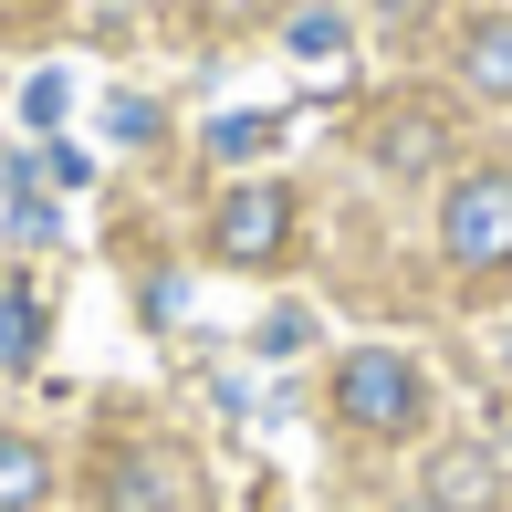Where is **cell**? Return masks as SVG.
I'll use <instances>...</instances> for the list:
<instances>
[{
    "instance_id": "9",
    "label": "cell",
    "mask_w": 512,
    "mask_h": 512,
    "mask_svg": "<svg viewBox=\"0 0 512 512\" xmlns=\"http://www.w3.org/2000/svg\"><path fill=\"white\" fill-rule=\"evenodd\" d=\"M32 356H42V293L11 283L0 293V366H32Z\"/></svg>"
},
{
    "instance_id": "2",
    "label": "cell",
    "mask_w": 512,
    "mask_h": 512,
    "mask_svg": "<svg viewBox=\"0 0 512 512\" xmlns=\"http://www.w3.org/2000/svg\"><path fill=\"white\" fill-rule=\"evenodd\" d=\"M439 262L460 283H492L512 272V168H460L439 199Z\"/></svg>"
},
{
    "instance_id": "4",
    "label": "cell",
    "mask_w": 512,
    "mask_h": 512,
    "mask_svg": "<svg viewBox=\"0 0 512 512\" xmlns=\"http://www.w3.org/2000/svg\"><path fill=\"white\" fill-rule=\"evenodd\" d=\"M95 512H189V471L157 439H115L95 471Z\"/></svg>"
},
{
    "instance_id": "7",
    "label": "cell",
    "mask_w": 512,
    "mask_h": 512,
    "mask_svg": "<svg viewBox=\"0 0 512 512\" xmlns=\"http://www.w3.org/2000/svg\"><path fill=\"white\" fill-rule=\"evenodd\" d=\"M460 84H471L481 105H512V11H481L471 32H460Z\"/></svg>"
},
{
    "instance_id": "8",
    "label": "cell",
    "mask_w": 512,
    "mask_h": 512,
    "mask_svg": "<svg viewBox=\"0 0 512 512\" xmlns=\"http://www.w3.org/2000/svg\"><path fill=\"white\" fill-rule=\"evenodd\" d=\"M42 502H53V450L0 429V512H42Z\"/></svg>"
},
{
    "instance_id": "5",
    "label": "cell",
    "mask_w": 512,
    "mask_h": 512,
    "mask_svg": "<svg viewBox=\"0 0 512 512\" xmlns=\"http://www.w3.org/2000/svg\"><path fill=\"white\" fill-rule=\"evenodd\" d=\"M492 502H502V460L481 450V439L429 450V512H492Z\"/></svg>"
},
{
    "instance_id": "1",
    "label": "cell",
    "mask_w": 512,
    "mask_h": 512,
    "mask_svg": "<svg viewBox=\"0 0 512 512\" xmlns=\"http://www.w3.org/2000/svg\"><path fill=\"white\" fill-rule=\"evenodd\" d=\"M335 418L356 439H418L429 429V377L398 345H345L335 356Z\"/></svg>"
},
{
    "instance_id": "12",
    "label": "cell",
    "mask_w": 512,
    "mask_h": 512,
    "mask_svg": "<svg viewBox=\"0 0 512 512\" xmlns=\"http://www.w3.org/2000/svg\"><path fill=\"white\" fill-rule=\"evenodd\" d=\"M0 11H53V0H0Z\"/></svg>"
},
{
    "instance_id": "10",
    "label": "cell",
    "mask_w": 512,
    "mask_h": 512,
    "mask_svg": "<svg viewBox=\"0 0 512 512\" xmlns=\"http://www.w3.org/2000/svg\"><path fill=\"white\" fill-rule=\"evenodd\" d=\"M209 147H220V157H251V147H272V115H220V126H209Z\"/></svg>"
},
{
    "instance_id": "3",
    "label": "cell",
    "mask_w": 512,
    "mask_h": 512,
    "mask_svg": "<svg viewBox=\"0 0 512 512\" xmlns=\"http://www.w3.org/2000/svg\"><path fill=\"white\" fill-rule=\"evenodd\" d=\"M209 251H220L230 272H272L293 251V189H272V178H241L220 209H209Z\"/></svg>"
},
{
    "instance_id": "6",
    "label": "cell",
    "mask_w": 512,
    "mask_h": 512,
    "mask_svg": "<svg viewBox=\"0 0 512 512\" xmlns=\"http://www.w3.org/2000/svg\"><path fill=\"white\" fill-rule=\"evenodd\" d=\"M439 157H450V126H439L429 105H387L377 115V168L387 178H429Z\"/></svg>"
},
{
    "instance_id": "11",
    "label": "cell",
    "mask_w": 512,
    "mask_h": 512,
    "mask_svg": "<svg viewBox=\"0 0 512 512\" xmlns=\"http://www.w3.org/2000/svg\"><path fill=\"white\" fill-rule=\"evenodd\" d=\"M335 42H345V21H335V11H304V21H293V53H314V63H324Z\"/></svg>"
},
{
    "instance_id": "13",
    "label": "cell",
    "mask_w": 512,
    "mask_h": 512,
    "mask_svg": "<svg viewBox=\"0 0 512 512\" xmlns=\"http://www.w3.org/2000/svg\"><path fill=\"white\" fill-rule=\"evenodd\" d=\"M209 11H251V0H209Z\"/></svg>"
},
{
    "instance_id": "14",
    "label": "cell",
    "mask_w": 512,
    "mask_h": 512,
    "mask_svg": "<svg viewBox=\"0 0 512 512\" xmlns=\"http://www.w3.org/2000/svg\"><path fill=\"white\" fill-rule=\"evenodd\" d=\"M502 377H512V335H502Z\"/></svg>"
}]
</instances>
